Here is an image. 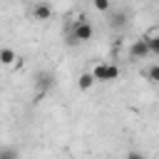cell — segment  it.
Returning <instances> with one entry per match:
<instances>
[{
    "label": "cell",
    "mask_w": 159,
    "mask_h": 159,
    "mask_svg": "<svg viewBox=\"0 0 159 159\" xmlns=\"http://www.w3.org/2000/svg\"><path fill=\"white\" fill-rule=\"evenodd\" d=\"M50 84H52V75H50V72H40V75H37V82H35V87H37V92H35V102H40V99L45 97V92H47Z\"/></svg>",
    "instance_id": "277c9868"
},
{
    "label": "cell",
    "mask_w": 159,
    "mask_h": 159,
    "mask_svg": "<svg viewBox=\"0 0 159 159\" xmlns=\"http://www.w3.org/2000/svg\"><path fill=\"white\" fill-rule=\"evenodd\" d=\"M147 80L154 82V84H159V65H152V67L147 70Z\"/></svg>",
    "instance_id": "30bf717a"
},
{
    "label": "cell",
    "mask_w": 159,
    "mask_h": 159,
    "mask_svg": "<svg viewBox=\"0 0 159 159\" xmlns=\"http://www.w3.org/2000/svg\"><path fill=\"white\" fill-rule=\"evenodd\" d=\"M144 37H147V42H149L152 55H157V57H159V30H149Z\"/></svg>",
    "instance_id": "ba28073f"
},
{
    "label": "cell",
    "mask_w": 159,
    "mask_h": 159,
    "mask_svg": "<svg viewBox=\"0 0 159 159\" xmlns=\"http://www.w3.org/2000/svg\"><path fill=\"white\" fill-rule=\"evenodd\" d=\"M92 75H94L97 82H114V80H119V67L112 65V62H99L92 70Z\"/></svg>",
    "instance_id": "6da1fadb"
},
{
    "label": "cell",
    "mask_w": 159,
    "mask_h": 159,
    "mask_svg": "<svg viewBox=\"0 0 159 159\" xmlns=\"http://www.w3.org/2000/svg\"><path fill=\"white\" fill-rule=\"evenodd\" d=\"M32 17L40 20V22H47V20L52 17V7H50L47 2H35V5H32Z\"/></svg>",
    "instance_id": "5b68a950"
},
{
    "label": "cell",
    "mask_w": 159,
    "mask_h": 159,
    "mask_svg": "<svg viewBox=\"0 0 159 159\" xmlns=\"http://www.w3.org/2000/svg\"><path fill=\"white\" fill-rule=\"evenodd\" d=\"M97 80H94V75L92 72H82L80 75V80H77V87L82 89V92H87V89H92V84H94Z\"/></svg>",
    "instance_id": "52a82bcc"
},
{
    "label": "cell",
    "mask_w": 159,
    "mask_h": 159,
    "mask_svg": "<svg viewBox=\"0 0 159 159\" xmlns=\"http://www.w3.org/2000/svg\"><path fill=\"white\" fill-rule=\"evenodd\" d=\"M92 7H94L97 12H109L112 2H109V0H92Z\"/></svg>",
    "instance_id": "9c48e42d"
},
{
    "label": "cell",
    "mask_w": 159,
    "mask_h": 159,
    "mask_svg": "<svg viewBox=\"0 0 159 159\" xmlns=\"http://www.w3.org/2000/svg\"><path fill=\"white\" fill-rule=\"evenodd\" d=\"M109 22H112V25H124V22H127V15H124V12H117V15H112Z\"/></svg>",
    "instance_id": "8fae6325"
},
{
    "label": "cell",
    "mask_w": 159,
    "mask_h": 159,
    "mask_svg": "<svg viewBox=\"0 0 159 159\" xmlns=\"http://www.w3.org/2000/svg\"><path fill=\"white\" fill-rule=\"evenodd\" d=\"M15 62H17V52H15L12 47H0V65L12 67Z\"/></svg>",
    "instance_id": "8992f818"
},
{
    "label": "cell",
    "mask_w": 159,
    "mask_h": 159,
    "mask_svg": "<svg viewBox=\"0 0 159 159\" xmlns=\"http://www.w3.org/2000/svg\"><path fill=\"white\" fill-rule=\"evenodd\" d=\"M92 35H94L92 25H89L84 17H80V20L75 22V30H72V42H89Z\"/></svg>",
    "instance_id": "7a4b0ae2"
},
{
    "label": "cell",
    "mask_w": 159,
    "mask_h": 159,
    "mask_svg": "<svg viewBox=\"0 0 159 159\" xmlns=\"http://www.w3.org/2000/svg\"><path fill=\"white\" fill-rule=\"evenodd\" d=\"M149 55H152V50H149L147 37H139V40L132 42V47H129V57H132V60H144V57H149Z\"/></svg>",
    "instance_id": "3957f363"
}]
</instances>
